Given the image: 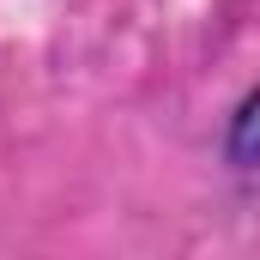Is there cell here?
I'll return each mask as SVG.
<instances>
[{"label":"cell","instance_id":"6da1fadb","mask_svg":"<svg viewBox=\"0 0 260 260\" xmlns=\"http://www.w3.org/2000/svg\"><path fill=\"white\" fill-rule=\"evenodd\" d=\"M224 157H230L236 170H260V85L242 97V103H236V115H230Z\"/></svg>","mask_w":260,"mask_h":260}]
</instances>
